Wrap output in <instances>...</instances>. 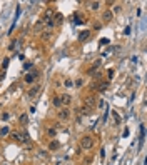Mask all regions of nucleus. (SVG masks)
I'll return each instance as SVG.
<instances>
[{
    "label": "nucleus",
    "instance_id": "obj_12",
    "mask_svg": "<svg viewBox=\"0 0 147 165\" xmlns=\"http://www.w3.org/2000/svg\"><path fill=\"white\" fill-rule=\"evenodd\" d=\"M18 122H20V125H27L29 123V114H22L18 117Z\"/></svg>",
    "mask_w": 147,
    "mask_h": 165
},
{
    "label": "nucleus",
    "instance_id": "obj_2",
    "mask_svg": "<svg viewBox=\"0 0 147 165\" xmlns=\"http://www.w3.org/2000/svg\"><path fill=\"white\" fill-rule=\"evenodd\" d=\"M57 117H59V120H62V122H67V120H70L72 117V112L69 107H65V109H60L59 114H57Z\"/></svg>",
    "mask_w": 147,
    "mask_h": 165
},
{
    "label": "nucleus",
    "instance_id": "obj_19",
    "mask_svg": "<svg viewBox=\"0 0 147 165\" xmlns=\"http://www.w3.org/2000/svg\"><path fill=\"white\" fill-rule=\"evenodd\" d=\"M112 115H114V120H115V123L119 125V123L122 122V120H120V117H119V114H117V112H112Z\"/></svg>",
    "mask_w": 147,
    "mask_h": 165
},
{
    "label": "nucleus",
    "instance_id": "obj_5",
    "mask_svg": "<svg viewBox=\"0 0 147 165\" xmlns=\"http://www.w3.org/2000/svg\"><path fill=\"white\" fill-rule=\"evenodd\" d=\"M59 98H60V103H62L64 107H69L72 103V97L69 93H62V95H59Z\"/></svg>",
    "mask_w": 147,
    "mask_h": 165
},
{
    "label": "nucleus",
    "instance_id": "obj_17",
    "mask_svg": "<svg viewBox=\"0 0 147 165\" xmlns=\"http://www.w3.org/2000/svg\"><path fill=\"white\" fill-rule=\"evenodd\" d=\"M52 103H54L57 109H60V107H62V103H60V98H59V97H54V98H52Z\"/></svg>",
    "mask_w": 147,
    "mask_h": 165
},
{
    "label": "nucleus",
    "instance_id": "obj_10",
    "mask_svg": "<svg viewBox=\"0 0 147 165\" xmlns=\"http://www.w3.org/2000/svg\"><path fill=\"white\" fill-rule=\"evenodd\" d=\"M109 84H110V82H107V80L100 82V84H97V90H99V92H104V90H107Z\"/></svg>",
    "mask_w": 147,
    "mask_h": 165
},
{
    "label": "nucleus",
    "instance_id": "obj_4",
    "mask_svg": "<svg viewBox=\"0 0 147 165\" xmlns=\"http://www.w3.org/2000/svg\"><path fill=\"white\" fill-rule=\"evenodd\" d=\"M38 75H40V73H38L37 70H35V72H29V73H25V77H24V82H25V84H32Z\"/></svg>",
    "mask_w": 147,
    "mask_h": 165
},
{
    "label": "nucleus",
    "instance_id": "obj_7",
    "mask_svg": "<svg viewBox=\"0 0 147 165\" xmlns=\"http://www.w3.org/2000/svg\"><path fill=\"white\" fill-rule=\"evenodd\" d=\"M112 18H114V13H112V10H104L102 12V20L104 22H112Z\"/></svg>",
    "mask_w": 147,
    "mask_h": 165
},
{
    "label": "nucleus",
    "instance_id": "obj_15",
    "mask_svg": "<svg viewBox=\"0 0 147 165\" xmlns=\"http://www.w3.org/2000/svg\"><path fill=\"white\" fill-rule=\"evenodd\" d=\"M62 22H64V17L60 15V13H55V15H54V23H55V25H60Z\"/></svg>",
    "mask_w": 147,
    "mask_h": 165
},
{
    "label": "nucleus",
    "instance_id": "obj_22",
    "mask_svg": "<svg viewBox=\"0 0 147 165\" xmlns=\"http://www.w3.org/2000/svg\"><path fill=\"white\" fill-rule=\"evenodd\" d=\"M64 87L70 89V87H74V82H72V80H65V82H64Z\"/></svg>",
    "mask_w": 147,
    "mask_h": 165
},
{
    "label": "nucleus",
    "instance_id": "obj_20",
    "mask_svg": "<svg viewBox=\"0 0 147 165\" xmlns=\"http://www.w3.org/2000/svg\"><path fill=\"white\" fill-rule=\"evenodd\" d=\"M7 133H9V127H2V128H0V135H2V137H5Z\"/></svg>",
    "mask_w": 147,
    "mask_h": 165
},
{
    "label": "nucleus",
    "instance_id": "obj_3",
    "mask_svg": "<svg viewBox=\"0 0 147 165\" xmlns=\"http://www.w3.org/2000/svg\"><path fill=\"white\" fill-rule=\"evenodd\" d=\"M54 15H55V9L49 7V9L44 12V17H42V22H49V20H54Z\"/></svg>",
    "mask_w": 147,
    "mask_h": 165
},
{
    "label": "nucleus",
    "instance_id": "obj_6",
    "mask_svg": "<svg viewBox=\"0 0 147 165\" xmlns=\"http://www.w3.org/2000/svg\"><path fill=\"white\" fill-rule=\"evenodd\" d=\"M84 105L94 109V107H95V97H94V95H87V97L84 98Z\"/></svg>",
    "mask_w": 147,
    "mask_h": 165
},
{
    "label": "nucleus",
    "instance_id": "obj_23",
    "mask_svg": "<svg viewBox=\"0 0 147 165\" xmlns=\"http://www.w3.org/2000/svg\"><path fill=\"white\" fill-rule=\"evenodd\" d=\"M74 85H75V87H80V85H84V80H82V78H77V80L74 82Z\"/></svg>",
    "mask_w": 147,
    "mask_h": 165
},
{
    "label": "nucleus",
    "instance_id": "obj_13",
    "mask_svg": "<svg viewBox=\"0 0 147 165\" xmlns=\"http://www.w3.org/2000/svg\"><path fill=\"white\" fill-rule=\"evenodd\" d=\"M89 9L97 12V10L100 9V2H89Z\"/></svg>",
    "mask_w": 147,
    "mask_h": 165
},
{
    "label": "nucleus",
    "instance_id": "obj_21",
    "mask_svg": "<svg viewBox=\"0 0 147 165\" xmlns=\"http://www.w3.org/2000/svg\"><path fill=\"white\" fill-rule=\"evenodd\" d=\"M42 27H44V22H42V20H38V23L34 27V30H35V32H38V30L42 29Z\"/></svg>",
    "mask_w": 147,
    "mask_h": 165
},
{
    "label": "nucleus",
    "instance_id": "obj_9",
    "mask_svg": "<svg viewBox=\"0 0 147 165\" xmlns=\"http://www.w3.org/2000/svg\"><path fill=\"white\" fill-rule=\"evenodd\" d=\"M40 89H42L40 85H34V87H32V89L29 90V97H30V98H34L35 95H37L38 92H40Z\"/></svg>",
    "mask_w": 147,
    "mask_h": 165
},
{
    "label": "nucleus",
    "instance_id": "obj_24",
    "mask_svg": "<svg viewBox=\"0 0 147 165\" xmlns=\"http://www.w3.org/2000/svg\"><path fill=\"white\" fill-rule=\"evenodd\" d=\"M119 10H120V5H115V7H114V12H112V13H117Z\"/></svg>",
    "mask_w": 147,
    "mask_h": 165
},
{
    "label": "nucleus",
    "instance_id": "obj_16",
    "mask_svg": "<svg viewBox=\"0 0 147 165\" xmlns=\"http://www.w3.org/2000/svg\"><path fill=\"white\" fill-rule=\"evenodd\" d=\"M47 135H49V137H55V135H57V130L52 128V127H49V128H47Z\"/></svg>",
    "mask_w": 147,
    "mask_h": 165
},
{
    "label": "nucleus",
    "instance_id": "obj_18",
    "mask_svg": "<svg viewBox=\"0 0 147 165\" xmlns=\"http://www.w3.org/2000/svg\"><path fill=\"white\" fill-rule=\"evenodd\" d=\"M105 77H107V82H110V80H112V78H114V70H112V68L105 72Z\"/></svg>",
    "mask_w": 147,
    "mask_h": 165
},
{
    "label": "nucleus",
    "instance_id": "obj_14",
    "mask_svg": "<svg viewBox=\"0 0 147 165\" xmlns=\"http://www.w3.org/2000/svg\"><path fill=\"white\" fill-rule=\"evenodd\" d=\"M59 148H60V144L57 140H52L50 144H49V150H59Z\"/></svg>",
    "mask_w": 147,
    "mask_h": 165
},
{
    "label": "nucleus",
    "instance_id": "obj_8",
    "mask_svg": "<svg viewBox=\"0 0 147 165\" xmlns=\"http://www.w3.org/2000/svg\"><path fill=\"white\" fill-rule=\"evenodd\" d=\"M89 37H90V32H89V30H82L79 34V42H87Z\"/></svg>",
    "mask_w": 147,
    "mask_h": 165
},
{
    "label": "nucleus",
    "instance_id": "obj_11",
    "mask_svg": "<svg viewBox=\"0 0 147 165\" xmlns=\"http://www.w3.org/2000/svg\"><path fill=\"white\" fill-rule=\"evenodd\" d=\"M94 109H90V107L84 105V107H80V114H84V115H92Z\"/></svg>",
    "mask_w": 147,
    "mask_h": 165
},
{
    "label": "nucleus",
    "instance_id": "obj_1",
    "mask_svg": "<svg viewBox=\"0 0 147 165\" xmlns=\"http://www.w3.org/2000/svg\"><path fill=\"white\" fill-rule=\"evenodd\" d=\"M94 147V137L92 135H84L80 139V148L84 150H90Z\"/></svg>",
    "mask_w": 147,
    "mask_h": 165
}]
</instances>
